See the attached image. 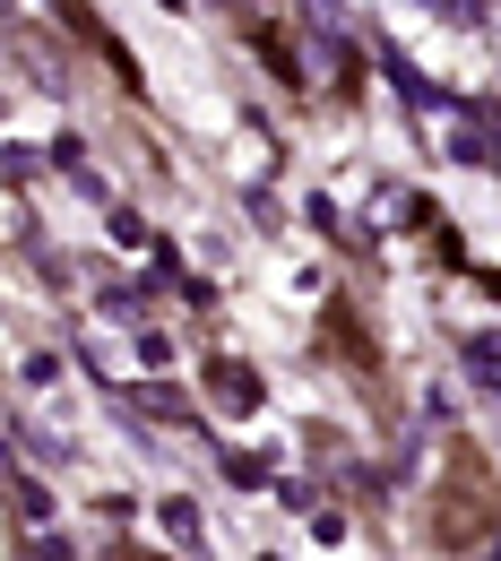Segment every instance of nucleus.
Instances as JSON below:
<instances>
[{"mask_svg":"<svg viewBox=\"0 0 501 561\" xmlns=\"http://www.w3.org/2000/svg\"><path fill=\"white\" fill-rule=\"evenodd\" d=\"M398 78V95L415 104V122H424V139L432 156H449V164H485L493 156V139H485V122L458 104V95H441V87H424V78H407V70H389Z\"/></svg>","mask_w":501,"mask_h":561,"instance_id":"obj_1","label":"nucleus"},{"mask_svg":"<svg viewBox=\"0 0 501 561\" xmlns=\"http://www.w3.org/2000/svg\"><path fill=\"white\" fill-rule=\"evenodd\" d=\"M78 354H87V371L104 380V389H139L147 371V337H130V320H87L78 329Z\"/></svg>","mask_w":501,"mask_h":561,"instance_id":"obj_2","label":"nucleus"},{"mask_svg":"<svg viewBox=\"0 0 501 561\" xmlns=\"http://www.w3.org/2000/svg\"><path fill=\"white\" fill-rule=\"evenodd\" d=\"M424 216H432V199H424V191H398V182H389V191H372V233H398V225L415 233Z\"/></svg>","mask_w":501,"mask_h":561,"instance_id":"obj_3","label":"nucleus"},{"mask_svg":"<svg viewBox=\"0 0 501 561\" xmlns=\"http://www.w3.org/2000/svg\"><path fill=\"white\" fill-rule=\"evenodd\" d=\"M9 510H18L26 527H53V518H61V510H53V484H44L35 467H18V476H9Z\"/></svg>","mask_w":501,"mask_h":561,"instance_id":"obj_4","label":"nucleus"},{"mask_svg":"<svg viewBox=\"0 0 501 561\" xmlns=\"http://www.w3.org/2000/svg\"><path fill=\"white\" fill-rule=\"evenodd\" d=\"M122 398H130L147 423H191V398H182V389H156V380H139V389H122Z\"/></svg>","mask_w":501,"mask_h":561,"instance_id":"obj_5","label":"nucleus"},{"mask_svg":"<svg viewBox=\"0 0 501 561\" xmlns=\"http://www.w3.org/2000/svg\"><path fill=\"white\" fill-rule=\"evenodd\" d=\"M467 380H476L485 398H501V329H485V337H467Z\"/></svg>","mask_w":501,"mask_h":561,"instance_id":"obj_6","label":"nucleus"},{"mask_svg":"<svg viewBox=\"0 0 501 561\" xmlns=\"http://www.w3.org/2000/svg\"><path fill=\"white\" fill-rule=\"evenodd\" d=\"M18 561H70V536H61V527H26Z\"/></svg>","mask_w":501,"mask_h":561,"instance_id":"obj_7","label":"nucleus"},{"mask_svg":"<svg viewBox=\"0 0 501 561\" xmlns=\"http://www.w3.org/2000/svg\"><path fill=\"white\" fill-rule=\"evenodd\" d=\"M164 536L191 553V545H200V510H191V501H164Z\"/></svg>","mask_w":501,"mask_h":561,"instance_id":"obj_8","label":"nucleus"},{"mask_svg":"<svg viewBox=\"0 0 501 561\" xmlns=\"http://www.w3.org/2000/svg\"><path fill=\"white\" fill-rule=\"evenodd\" d=\"M113 242H122V251H156V233H147L130 208H113Z\"/></svg>","mask_w":501,"mask_h":561,"instance_id":"obj_9","label":"nucleus"},{"mask_svg":"<svg viewBox=\"0 0 501 561\" xmlns=\"http://www.w3.org/2000/svg\"><path fill=\"white\" fill-rule=\"evenodd\" d=\"M485 561H501V527H493V536H485Z\"/></svg>","mask_w":501,"mask_h":561,"instance_id":"obj_10","label":"nucleus"},{"mask_svg":"<svg viewBox=\"0 0 501 561\" xmlns=\"http://www.w3.org/2000/svg\"><path fill=\"white\" fill-rule=\"evenodd\" d=\"M113 561H156V553H139V545H122V553H113Z\"/></svg>","mask_w":501,"mask_h":561,"instance_id":"obj_11","label":"nucleus"},{"mask_svg":"<svg viewBox=\"0 0 501 561\" xmlns=\"http://www.w3.org/2000/svg\"><path fill=\"white\" fill-rule=\"evenodd\" d=\"M216 9H242V0H216Z\"/></svg>","mask_w":501,"mask_h":561,"instance_id":"obj_12","label":"nucleus"}]
</instances>
